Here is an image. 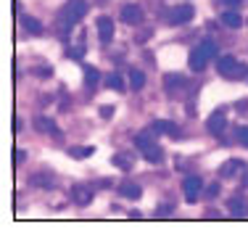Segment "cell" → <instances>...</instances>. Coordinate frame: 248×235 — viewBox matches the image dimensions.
<instances>
[{
    "mask_svg": "<svg viewBox=\"0 0 248 235\" xmlns=\"http://www.w3.org/2000/svg\"><path fill=\"white\" fill-rule=\"evenodd\" d=\"M206 193H209V196H211V198H214V196H217V193H219V185H217V183H214V185H209V190H206Z\"/></svg>",
    "mask_w": 248,
    "mask_h": 235,
    "instance_id": "83f0119b",
    "label": "cell"
},
{
    "mask_svg": "<svg viewBox=\"0 0 248 235\" xmlns=\"http://www.w3.org/2000/svg\"><path fill=\"white\" fill-rule=\"evenodd\" d=\"M198 48H201V53H203L206 58H217V43H211V40H203V43H198Z\"/></svg>",
    "mask_w": 248,
    "mask_h": 235,
    "instance_id": "4fadbf2b",
    "label": "cell"
},
{
    "mask_svg": "<svg viewBox=\"0 0 248 235\" xmlns=\"http://www.w3.org/2000/svg\"><path fill=\"white\" fill-rule=\"evenodd\" d=\"M24 29H27V32H32V34H43V24H40L37 19H32V16H27V19H24Z\"/></svg>",
    "mask_w": 248,
    "mask_h": 235,
    "instance_id": "5bb4252c",
    "label": "cell"
},
{
    "mask_svg": "<svg viewBox=\"0 0 248 235\" xmlns=\"http://www.w3.org/2000/svg\"><path fill=\"white\" fill-rule=\"evenodd\" d=\"M85 14H87V0H72V3L63 8V16H66V21H79V19H85Z\"/></svg>",
    "mask_w": 248,
    "mask_h": 235,
    "instance_id": "7a4b0ae2",
    "label": "cell"
},
{
    "mask_svg": "<svg viewBox=\"0 0 248 235\" xmlns=\"http://www.w3.org/2000/svg\"><path fill=\"white\" fill-rule=\"evenodd\" d=\"M100 116H103V119H111V116H114V106H103V109H100Z\"/></svg>",
    "mask_w": 248,
    "mask_h": 235,
    "instance_id": "d4e9b609",
    "label": "cell"
},
{
    "mask_svg": "<svg viewBox=\"0 0 248 235\" xmlns=\"http://www.w3.org/2000/svg\"><path fill=\"white\" fill-rule=\"evenodd\" d=\"M85 79H87V85H95V82H98V72H95V69H85Z\"/></svg>",
    "mask_w": 248,
    "mask_h": 235,
    "instance_id": "603a6c76",
    "label": "cell"
},
{
    "mask_svg": "<svg viewBox=\"0 0 248 235\" xmlns=\"http://www.w3.org/2000/svg\"><path fill=\"white\" fill-rule=\"evenodd\" d=\"M129 85H132L135 90H140V87L145 85V74L138 72V69H132V74H129Z\"/></svg>",
    "mask_w": 248,
    "mask_h": 235,
    "instance_id": "9a60e30c",
    "label": "cell"
},
{
    "mask_svg": "<svg viewBox=\"0 0 248 235\" xmlns=\"http://www.w3.org/2000/svg\"><path fill=\"white\" fill-rule=\"evenodd\" d=\"M224 125H227V116H224V111H214V114L209 116V122H206L209 132H214V135L224 132Z\"/></svg>",
    "mask_w": 248,
    "mask_h": 235,
    "instance_id": "8992f818",
    "label": "cell"
},
{
    "mask_svg": "<svg viewBox=\"0 0 248 235\" xmlns=\"http://www.w3.org/2000/svg\"><path fill=\"white\" fill-rule=\"evenodd\" d=\"M98 37L103 45H108L111 40H114V21H111L108 16H100L98 19Z\"/></svg>",
    "mask_w": 248,
    "mask_h": 235,
    "instance_id": "277c9868",
    "label": "cell"
},
{
    "mask_svg": "<svg viewBox=\"0 0 248 235\" xmlns=\"http://www.w3.org/2000/svg\"><path fill=\"white\" fill-rule=\"evenodd\" d=\"M222 21H224V27H230V29H238L240 24H243L240 14H235V11H224V14H222Z\"/></svg>",
    "mask_w": 248,
    "mask_h": 235,
    "instance_id": "7c38bea8",
    "label": "cell"
},
{
    "mask_svg": "<svg viewBox=\"0 0 248 235\" xmlns=\"http://www.w3.org/2000/svg\"><path fill=\"white\" fill-rule=\"evenodd\" d=\"M74 198H77V201H79V204H87V201H90V198H93V193L90 190H87V188H74Z\"/></svg>",
    "mask_w": 248,
    "mask_h": 235,
    "instance_id": "2e32d148",
    "label": "cell"
},
{
    "mask_svg": "<svg viewBox=\"0 0 248 235\" xmlns=\"http://www.w3.org/2000/svg\"><path fill=\"white\" fill-rule=\"evenodd\" d=\"M238 167H243V164H240V161H224V167H222V177H232Z\"/></svg>",
    "mask_w": 248,
    "mask_h": 235,
    "instance_id": "d6986e66",
    "label": "cell"
},
{
    "mask_svg": "<svg viewBox=\"0 0 248 235\" xmlns=\"http://www.w3.org/2000/svg\"><path fill=\"white\" fill-rule=\"evenodd\" d=\"M230 209H232V211H243V209H246V204H243V201H238V198H232V201H230Z\"/></svg>",
    "mask_w": 248,
    "mask_h": 235,
    "instance_id": "cb8c5ba5",
    "label": "cell"
},
{
    "mask_svg": "<svg viewBox=\"0 0 248 235\" xmlns=\"http://www.w3.org/2000/svg\"><path fill=\"white\" fill-rule=\"evenodd\" d=\"M238 138H240V143L248 148V127H240V132H238Z\"/></svg>",
    "mask_w": 248,
    "mask_h": 235,
    "instance_id": "4316f807",
    "label": "cell"
},
{
    "mask_svg": "<svg viewBox=\"0 0 248 235\" xmlns=\"http://www.w3.org/2000/svg\"><path fill=\"white\" fill-rule=\"evenodd\" d=\"M140 151H143V156H145V161H151V164H158V161H161V148H158V145L156 143H148V145H145V148H140Z\"/></svg>",
    "mask_w": 248,
    "mask_h": 235,
    "instance_id": "30bf717a",
    "label": "cell"
},
{
    "mask_svg": "<svg viewBox=\"0 0 248 235\" xmlns=\"http://www.w3.org/2000/svg\"><path fill=\"white\" fill-rule=\"evenodd\" d=\"M151 130L156 132V135H172V138H177L174 125H172V122H167V119H156V122L151 125Z\"/></svg>",
    "mask_w": 248,
    "mask_h": 235,
    "instance_id": "9c48e42d",
    "label": "cell"
},
{
    "mask_svg": "<svg viewBox=\"0 0 248 235\" xmlns=\"http://www.w3.org/2000/svg\"><path fill=\"white\" fill-rule=\"evenodd\" d=\"M217 69H219L222 77H230V79H238V77H246L248 74V69L243 63H238V58H232V56H222Z\"/></svg>",
    "mask_w": 248,
    "mask_h": 235,
    "instance_id": "6da1fadb",
    "label": "cell"
},
{
    "mask_svg": "<svg viewBox=\"0 0 248 235\" xmlns=\"http://www.w3.org/2000/svg\"><path fill=\"white\" fill-rule=\"evenodd\" d=\"M151 135H156L153 130H148V132H140L138 138H135V145H138V148H145V145L151 143Z\"/></svg>",
    "mask_w": 248,
    "mask_h": 235,
    "instance_id": "ffe728a7",
    "label": "cell"
},
{
    "mask_svg": "<svg viewBox=\"0 0 248 235\" xmlns=\"http://www.w3.org/2000/svg\"><path fill=\"white\" fill-rule=\"evenodd\" d=\"M193 19V5H180L169 14V24H187Z\"/></svg>",
    "mask_w": 248,
    "mask_h": 235,
    "instance_id": "5b68a950",
    "label": "cell"
},
{
    "mask_svg": "<svg viewBox=\"0 0 248 235\" xmlns=\"http://www.w3.org/2000/svg\"><path fill=\"white\" fill-rule=\"evenodd\" d=\"M90 154H93V148H87V145H82V148H72V156H77V158H85Z\"/></svg>",
    "mask_w": 248,
    "mask_h": 235,
    "instance_id": "7402d4cb",
    "label": "cell"
},
{
    "mask_svg": "<svg viewBox=\"0 0 248 235\" xmlns=\"http://www.w3.org/2000/svg\"><path fill=\"white\" fill-rule=\"evenodd\" d=\"M187 63H190L193 72H203L206 63H209V58L201 53V48H196V50H190V58H187Z\"/></svg>",
    "mask_w": 248,
    "mask_h": 235,
    "instance_id": "ba28073f",
    "label": "cell"
},
{
    "mask_svg": "<svg viewBox=\"0 0 248 235\" xmlns=\"http://www.w3.org/2000/svg\"><path fill=\"white\" fill-rule=\"evenodd\" d=\"M114 164H116V167H122V169H129V161L124 156H114Z\"/></svg>",
    "mask_w": 248,
    "mask_h": 235,
    "instance_id": "484cf974",
    "label": "cell"
},
{
    "mask_svg": "<svg viewBox=\"0 0 248 235\" xmlns=\"http://www.w3.org/2000/svg\"><path fill=\"white\" fill-rule=\"evenodd\" d=\"M119 193H122L124 198H135V201H138V198L143 196L140 185H135V183H122V185H119Z\"/></svg>",
    "mask_w": 248,
    "mask_h": 235,
    "instance_id": "8fae6325",
    "label": "cell"
},
{
    "mask_svg": "<svg viewBox=\"0 0 248 235\" xmlns=\"http://www.w3.org/2000/svg\"><path fill=\"white\" fill-rule=\"evenodd\" d=\"M222 3H224V5H230V8H232V5H238L240 0H222Z\"/></svg>",
    "mask_w": 248,
    "mask_h": 235,
    "instance_id": "f1b7e54d",
    "label": "cell"
},
{
    "mask_svg": "<svg viewBox=\"0 0 248 235\" xmlns=\"http://www.w3.org/2000/svg\"><path fill=\"white\" fill-rule=\"evenodd\" d=\"M201 188H203L201 177H185V183H182V190H185V201H187V204H196V201H198Z\"/></svg>",
    "mask_w": 248,
    "mask_h": 235,
    "instance_id": "3957f363",
    "label": "cell"
},
{
    "mask_svg": "<svg viewBox=\"0 0 248 235\" xmlns=\"http://www.w3.org/2000/svg\"><path fill=\"white\" fill-rule=\"evenodd\" d=\"M140 19H143V11H140L138 5H124L122 8V21L124 24H140Z\"/></svg>",
    "mask_w": 248,
    "mask_h": 235,
    "instance_id": "52a82bcc",
    "label": "cell"
},
{
    "mask_svg": "<svg viewBox=\"0 0 248 235\" xmlns=\"http://www.w3.org/2000/svg\"><path fill=\"white\" fill-rule=\"evenodd\" d=\"M106 85H108L111 87V90H124V82H122V77H119V74H108V79H106Z\"/></svg>",
    "mask_w": 248,
    "mask_h": 235,
    "instance_id": "e0dca14e",
    "label": "cell"
},
{
    "mask_svg": "<svg viewBox=\"0 0 248 235\" xmlns=\"http://www.w3.org/2000/svg\"><path fill=\"white\" fill-rule=\"evenodd\" d=\"M37 127H40V130H43V132H53V135H58L56 125H53L50 119H45V116H40V119H37Z\"/></svg>",
    "mask_w": 248,
    "mask_h": 235,
    "instance_id": "ac0fdd59",
    "label": "cell"
},
{
    "mask_svg": "<svg viewBox=\"0 0 248 235\" xmlns=\"http://www.w3.org/2000/svg\"><path fill=\"white\" fill-rule=\"evenodd\" d=\"M164 82H167L169 87H174V85H177V87H180V85H185V79H182L180 74H167V77H164Z\"/></svg>",
    "mask_w": 248,
    "mask_h": 235,
    "instance_id": "44dd1931",
    "label": "cell"
}]
</instances>
